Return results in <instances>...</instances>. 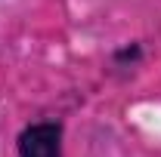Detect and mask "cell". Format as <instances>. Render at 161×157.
I'll return each mask as SVG.
<instances>
[{"label":"cell","mask_w":161,"mask_h":157,"mask_svg":"<svg viewBox=\"0 0 161 157\" xmlns=\"http://www.w3.org/2000/svg\"><path fill=\"white\" fill-rule=\"evenodd\" d=\"M19 157H62V126L53 120L25 126L19 136Z\"/></svg>","instance_id":"1"}]
</instances>
